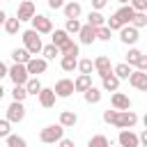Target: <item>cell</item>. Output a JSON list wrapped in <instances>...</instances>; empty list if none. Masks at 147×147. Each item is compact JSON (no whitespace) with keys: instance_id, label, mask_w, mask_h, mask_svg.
Masks as SVG:
<instances>
[{"instance_id":"6da1fadb","label":"cell","mask_w":147,"mask_h":147,"mask_svg":"<svg viewBox=\"0 0 147 147\" xmlns=\"http://www.w3.org/2000/svg\"><path fill=\"white\" fill-rule=\"evenodd\" d=\"M103 122L106 124H113L117 129H133L138 124V115L133 110H103Z\"/></svg>"},{"instance_id":"7a4b0ae2","label":"cell","mask_w":147,"mask_h":147,"mask_svg":"<svg viewBox=\"0 0 147 147\" xmlns=\"http://www.w3.org/2000/svg\"><path fill=\"white\" fill-rule=\"evenodd\" d=\"M21 39H23V48L32 55V57H37L39 53H41V48H44V44H41V37L30 28V30H23L21 32Z\"/></svg>"},{"instance_id":"3957f363","label":"cell","mask_w":147,"mask_h":147,"mask_svg":"<svg viewBox=\"0 0 147 147\" xmlns=\"http://www.w3.org/2000/svg\"><path fill=\"white\" fill-rule=\"evenodd\" d=\"M62 138H64V129H62L60 124H48V126H44L41 133H39V140H41L44 145H55V142H60Z\"/></svg>"},{"instance_id":"277c9868","label":"cell","mask_w":147,"mask_h":147,"mask_svg":"<svg viewBox=\"0 0 147 147\" xmlns=\"http://www.w3.org/2000/svg\"><path fill=\"white\" fill-rule=\"evenodd\" d=\"M30 23H32V30L37 34H51L53 32V21L48 16H44V14H34L30 18Z\"/></svg>"},{"instance_id":"5b68a950","label":"cell","mask_w":147,"mask_h":147,"mask_svg":"<svg viewBox=\"0 0 147 147\" xmlns=\"http://www.w3.org/2000/svg\"><path fill=\"white\" fill-rule=\"evenodd\" d=\"M7 76L11 78V83L14 85H25L28 83V69H25V64H11V67H7Z\"/></svg>"},{"instance_id":"8992f818","label":"cell","mask_w":147,"mask_h":147,"mask_svg":"<svg viewBox=\"0 0 147 147\" xmlns=\"http://www.w3.org/2000/svg\"><path fill=\"white\" fill-rule=\"evenodd\" d=\"M9 124H18V122H23L25 119V106L21 103V101H11L9 103V108H7V117H5Z\"/></svg>"},{"instance_id":"52a82bcc","label":"cell","mask_w":147,"mask_h":147,"mask_svg":"<svg viewBox=\"0 0 147 147\" xmlns=\"http://www.w3.org/2000/svg\"><path fill=\"white\" fill-rule=\"evenodd\" d=\"M53 92H55L57 99H69V96L74 94V80H71V78H60V80L55 83Z\"/></svg>"},{"instance_id":"ba28073f","label":"cell","mask_w":147,"mask_h":147,"mask_svg":"<svg viewBox=\"0 0 147 147\" xmlns=\"http://www.w3.org/2000/svg\"><path fill=\"white\" fill-rule=\"evenodd\" d=\"M25 69H28V76L39 78V74H44V71L48 69V62H46L44 57H30L28 64H25Z\"/></svg>"},{"instance_id":"9c48e42d","label":"cell","mask_w":147,"mask_h":147,"mask_svg":"<svg viewBox=\"0 0 147 147\" xmlns=\"http://www.w3.org/2000/svg\"><path fill=\"white\" fill-rule=\"evenodd\" d=\"M34 14H37V7H34L32 0H23V2L18 5V9H16V18H18L21 23H23V21H30Z\"/></svg>"},{"instance_id":"30bf717a","label":"cell","mask_w":147,"mask_h":147,"mask_svg":"<svg viewBox=\"0 0 147 147\" xmlns=\"http://www.w3.org/2000/svg\"><path fill=\"white\" fill-rule=\"evenodd\" d=\"M126 80H129L131 87H136V90H140V92H147V71H138V69H133L131 76H129Z\"/></svg>"},{"instance_id":"8fae6325","label":"cell","mask_w":147,"mask_h":147,"mask_svg":"<svg viewBox=\"0 0 147 147\" xmlns=\"http://www.w3.org/2000/svg\"><path fill=\"white\" fill-rule=\"evenodd\" d=\"M117 142H119V147H140V142H138V133L131 131V129H122L119 136H117Z\"/></svg>"},{"instance_id":"7c38bea8","label":"cell","mask_w":147,"mask_h":147,"mask_svg":"<svg viewBox=\"0 0 147 147\" xmlns=\"http://www.w3.org/2000/svg\"><path fill=\"white\" fill-rule=\"evenodd\" d=\"M78 41L83 44V46H92L94 41H96V28H92V25H80V30H78Z\"/></svg>"},{"instance_id":"4fadbf2b","label":"cell","mask_w":147,"mask_h":147,"mask_svg":"<svg viewBox=\"0 0 147 147\" xmlns=\"http://www.w3.org/2000/svg\"><path fill=\"white\" fill-rule=\"evenodd\" d=\"M138 39H140V30H136L133 25H124V28L119 30V41H122V44L133 46Z\"/></svg>"},{"instance_id":"5bb4252c","label":"cell","mask_w":147,"mask_h":147,"mask_svg":"<svg viewBox=\"0 0 147 147\" xmlns=\"http://www.w3.org/2000/svg\"><path fill=\"white\" fill-rule=\"evenodd\" d=\"M92 64H94V71H96V76H108V74H113V64H110V57L108 55H99L96 60H92Z\"/></svg>"},{"instance_id":"9a60e30c","label":"cell","mask_w":147,"mask_h":147,"mask_svg":"<svg viewBox=\"0 0 147 147\" xmlns=\"http://www.w3.org/2000/svg\"><path fill=\"white\" fill-rule=\"evenodd\" d=\"M110 106H113V110H131V99L124 92H113Z\"/></svg>"},{"instance_id":"2e32d148","label":"cell","mask_w":147,"mask_h":147,"mask_svg":"<svg viewBox=\"0 0 147 147\" xmlns=\"http://www.w3.org/2000/svg\"><path fill=\"white\" fill-rule=\"evenodd\" d=\"M37 99H39V106H41V108H53L57 96H55L53 87H41V92L37 94Z\"/></svg>"},{"instance_id":"e0dca14e","label":"cell","mask_w":147,"mask_h":147,"mask_svg":"<svg viewBox=\"0 0 147 147\" xmlns=\"http://www.w3.org/2000/svg\"><path fill=\"white\" fill-rule=\"evenodd\" d=\"M62 11H64V18H80L83 7H80V2L69 0V2H64V5H62Z\"/></svg>"},{"instance_id":"ac0fdd59","label":"cell","mask_w":147,"mask_h":147,"mask_svg":"<svg viewBox=\"0 0 147 147\" xmlns=\"http://www.w3.org/2000/svg\"><path fill=\"white\" fill-rule=\"evenodd\" d=\"M133 14H136V11L131 9V5H122V7H119L115 14H113V16H115V18H117L122 25H129V23H131V18H133Z\"/></svg>"},{"instance_id":"d6986e66","label":"cell","mask_w":147,"mask_h":147,"mask_svg":"<svg viewBox=\"0 0 147 147\" xmlns=\"http://www.w3.org/2000/svg\"><path fill=\"white\" fill-rule=\"evenodd\" d=\"M76 122H78V115H76L74 110H62V113H60V122H57V124H60L62 129H74Z\"/></svg>"},{"instance_id":"ffe728a7","label":"cell","mask_w":147,"mask_h":147,"mask_svg":"<svg viewBox=\"0 0 147 147\" xmlns=\"http://www.w3.org/2000/svg\"><path fill=\"white\" fill-rule=\"evenodd\" d=\"M69 39H71V37H69V34H67V32H64L62 28H60V30H53V32H51V44H53V46H57V51H60V48H62V46H64V44H67Z\"/></svg>"},{"instance_id":"44dd1931","label":"cell","mask_w":147,"mask_h":147,"mask_svg":"<svg viewBox=\"0 0 147 147\" xmlns=\"http://www.w3.org/2000/svg\"><path fill=\"white\" fill-rule=\"evenodd\" d=\"M87 87H92V76H87V74H78V78L74 80V92H85Z\"/></svg>"},{"instance_id":"7402d4cb","label":"cell","mask_w":147,"mask_h":147,"mask_svg":"<svg viewBox=\"0 0 147 147\" xmlns=\"http://www.w3.org/2000/svg\"><path fill=\"white\" fill-rule=\"evenodd\" d=\"M101 87H103L106 92H117V90H119V78L113 76V74H108V76L101 78Z\"/></svg>"},{"instance_id":"603a6c76","label":"cell","mask_w":147,"mask_h":147,"mask_svg":"<svg viewBox=\"0 0 147 147\" xmlns=\"http://www.w3.org/2000/svg\"><path fill=\"white\" fill-rule=\"evenodd\" d=\"M131 71H133V67H129L126 62H119V64L113 67V76H117L119 80H126V78L131 76Z\"/></svg>"},{"instance_id":"cb8c5ba5","label":"cell","mask_w":147,"mask_h":147,"mask_svg":"<svg viewBox=\"0 0 147 147\" xmlns=\"http://www.w3.org/2000/svg\"><path fill=\"white\" fill-rule=\"evenodd\" d=\"M83 99H85L87 103H99V101H101V87H96V85L87 87V90L83 92Z\"/></svg>"},{"instance_id":"d4e9b609","label":"cell","mask_w":147,"mask_h":147,"mask_svg":"<svg viewBox=\"0 0 147 147\" xmlns=\"http://www.w3.org/2000/svg\"><path fill=\"white\" fill-rule=\"evenodd\" d=\"M2 28H5V32H7V34H18V30H21V21H18L16 16H7Z\"/></svg>"},{"instance_id":"484cf974","label":"cell","mask_w":147,"mask_h":147,"mask_svg":"<svg viewBox=\"0 0 147 147\" xmlns=\"http://www.w3.org/2000/svg\"><path fill=\"white\" fill-rule=\"evenodd\" d=\"M142 55H145V53H142L140 48L131 46V48H129V53H126V60H124V62H126L129 67H136V64H138V62L142 60Z\"/></svg>"},{"instance_id":"4316f807","label":"cell","mask_w":147,"mask_h":147,"mask_svg":"<svg viewBox=\"0 0 147 147\" xmlns=\"http://www.w3.org/2000/svg\"><path fill=\"white\" fill-rule=\"evenodd\" d=\"M76 64H78V57H74V55H60V67H62V71L71 74V71L76 69Z\"/></svg>"},{"instance_id":"83f0119b","label":"cell","mask_w":147,"mask_h":147,"mask_svg":"<svg viewBox=\"0 0 147 147\" xmlns=\"http://www.w3.org/2000/svg\"><path fill=\"white\" fill-rule=\"evenodd\" d=\"M23 87H25V92H28V96H30V94H34V96H37V94L41 92V87H44V85H41V80H39V78H34V76H30V78H28V83H25Z\"/></svg>"},{"instance_id":"f1b7e54d","label":"cell","mask_w":147,"mask_h":147,"mask_svg":"<svg viewBox=\"0 0 147 147\" xmlns=\"http://www.w3.org/2000/svg\"><path fill=\"white\" fill-rule=\"evenodd\" d=\"M87 25H92V28L106 25V16H103L101 11H90V14H87Z\"/></svg>"},{"instance_id":"f546056e","label":"cell","mask_w":147,"mask_h":147,"mask_svg":"<svg viewBox=\"0 0 147 147\" xmlns=\"http://www.w3.org/2000/svg\"><path fill=\"white\" fill-rule=\"evenodd\" d=\"M30 57H32V55H30L25 48H14V51H11V60H14L16 64H28Z\"/></svg>"},{"instance_id":"4dcf8cb0","label":"cell","mask_w":147,"mask_h":147,"mask_svg":"<svg viewBox=\"0 0 147 147\" xmlns=\"http://www.w3.org/2000/svg\"><path fill=\"white\" fill-rule=\"evenodd\" d=\"M129 25H133L136 30H142L145 25H147V11H136L133 14V18H131V23Z\"/></svg>"},{"instance_id":"1f68e13d","label":"cell","mask_w":147,"mask_h":147,"mask_svg":"<svg viewBox=\"0 0 147 147\" xmlns=\"http://www.w3.org/2000/svg\"><path fill=\"white\" fill-rule=\"evenodd\" d=\"M5 140H7V142H5V147H28L25 138H23V136H16V133H9Z\"/></svg>"},{"instance_id":"d6a6232c","label":"cell","mask_w":147,"mask_h":147,"mask_svg":"<svg viewBox=\"0 0 147 147\" xmlns=\"http://www.w3.org/2000/svg\"><path fill=\"white\" fill-rule=\"evenodd\" d=\"M87 147H110V140L103 136V133H96L87 140Z\"/></svg>"},{"instance_id":"836d02e7","label":"cell","mask_w":147,"mask_h":147,"mask_svg":"<svg viewBox=\"0 0 147 147\" xmlns=\"http://www.w3.org/2000/svg\"><path fill=\"white\" fill-rule=\"evenodd\" d=\"M80 25H83V23H80L78 18H67V23H64V28H62V30H64L67 34H78Z\"/></svg>"},{"instance_id":"e575fe53","label":"cell","mask_w":147,"mask_h":147,"mask_svg":"<svg viewBox=\"0 0 147 147\" xmlns=\"http://www.w3.org/2000/svg\"><path fill=\"white\" fill-rule=\"evenodd\" d=\"M60 55H74V57H78V44H76L74 39H69V41L60 48Z\"/></svg>"},{"instance_id":"d590c367","label":"cell","mask_w":147,"mask_h":147,"mask_svg":"<svg viewBox=\"0 0 147 147\" xmlns=\"http://www.w3.org/2000/svg\"><path fill=\"white\" fill-rule=\"evenodd\" d=\"M76 69H78L80 74H87V76H92V71H94V64H92V60H90V57H83V60H78Z\"/></svg>"},{"instance_id":"8d00e7d4","label":"cell","mask_w":147,"mask_h":147,"mask_svg":"<svg viewBox=\"0 0 147 147\" xmlns=\"http://www.w3.org/2000/svg\"><path fill=\"white\" fill-rule=\"evenodd\" d=\"M41 55H44V60L48 62V60H55V57L60 55V51H57V46H53V44H46V46L41 48Z\"/></svg>"},{"instance_id":"74e56055","label":"cell","mask_w":147,"mask_h":147,"mask_svg":"<svg viewBox=\"0 0 147 147\" xmlns=\"http://www.w3.org/2000/svg\"><path fill=\"white\" fill-rule=\"evenodd\" d=\"M25 96H28V92H25V87L23 85H14V90H11V101H25Z\"/></svg>"},{"instance_id":"f35d334b","label":"cell","mask_w":147,"mask_h":147,"mask_svg":"<svg viewBox=\"0 0 147 147\" xmlns=\"http://www.w3.org/2000/svg\"><path fill=\"white\" fill-rule=\"evenodd\" d=\"M110 37H113V32H110L106 25L96 28V39H99V41H110Z\"/></svg>"},{"instance_id":"ab89813d","label":"cell","mask_w":147,"mask_h":147,"mask_svg":"<svg viewBox=\"0 0 147 147\" xmlns=\"http://www.w3.org/2000/svg\"><path fill=\"white\" fill-rule=\"evenodd\" d=\"M129 5L133 11H147V0H131Z\"/></svg>"},{"instance_id":"60d3db41","label":"cell","mask_w":147,"mask_h":147,"mask_svg":"<svg viewBox=\"0 0 147 147\" xmlns=\"http://www.w3.org/2000/svg\"><path fill=\"white\" fill-rule=\"evenodd\" d=\"M11 133V124L7 119H0V138H7Z\"/></svg>"},{"instance_id":"b9f144b4","label":"cell","mask_w":147,"mask_h":147,"mask_svg":"<svg viewBox=\"0 0 147 147\" xmlns=\"http://www.w3.org/2000/svg\"><path fill=\"white\" fill-rule=\"evenodd\" d=\"M108 5V0H92V11H101Z\"/></svg>"},{"instance_id":"7bdbcfd3","label":"cell","mask_w":147,"mask_h":147,"mask_svg":"<svg viewBox=\"0 0 147 147\" xmlns=\"http://www.w3.org/2000/svg\"><path fill=\"white\" fill-rule=\"evenodd\" d=\"M46 2L51 9H62V5H64V0H46Z\"/></svg>"},{"instance_id":"ee69618b","label":"cell","mask_w":147,"mask_h":147,"mask_svg":"<svg viewBox=\"0 0 147 147\" xmlns=\"http://www.w3.org/2000/svg\"><path fill=\"white\" fill-rule=\"evenodd\" d=\"M57 147H76V145H74V140H71V138H62V140L57 142Z\"/></svg>"},{"instance_id":"f6af8a7d","label":"cell","mask_w":147,"mask_h":147,"mask_svg":"<svg viewBox=\"0 0 147 147\" xmlns=\"http://www.w3.org/2000/svg\"><path fill=\"white\" fill-rule=\"evenodd\" d=\"M5 76H7V64H5L2 60H0V80H2Z\"/></svg>"},{"instance_id":"bcb514c9","label":"cell","mask_w":147,"mask_h":147,"mask_svg":"<svg viewBox=\"0 0 147 147\" xmlns=\"http://www.w3.org/2000/svg\"><path fill=\"white\" fill-rule=\"evenodd\" d=\"M5 18H7V11H2V9H0V28L5 25Z\"/></svg>"},{"instance_id":"7dc6e473","label":"cell","mask_w":147,"mask_h":147,"mask_svg":"<svg viewBox=\"0 0 147 147\" xmlns=\"http://www.w3.org/2000/svg\"><path fill=\"white\" fill-rule=\"evenodd\" d=\"M2 96H5V87H2V83H0V101H2Z\"/></svg>"},{"instance_id":"c3c4849f","label":"cell","mask_w":147,"mask_h":147,"mask_svg":"<svg viewBox=\"0 0 147 147\" xmlns=\"http://www.w3.org/2000/svg\"><path fill=\"white\" fill-rule=\"evenodd\" d=\"M117 2H119V5H129L131 0H117Z\"/></svg>"},{"instance_id":"681fc988","label":"cell","mask_w":147,"mask_h":147,"mask_svg":"<svg viewBox=\"0 0 147 147\" xmlns=\"http://www.w3.org/2000/svg\"><path fill=\"white\" fill-rule=\"evenodd\" d=\"M110 147H113V145H110ZM117 147H119V145H117Z\"/></svg>"},{"instance_id":"f907efd6","label":"cell","mask_w":147,"mask_h":147,"mask_svg":"<svg viewBox=\"0 0 147 147\" xmlns=\"http://www.w3.org/2000/svg\"><path fill=\"white\" fill-rule=\"evenodd\" d=\"M0 147H5V145H0Z\"/></svg>"}]
</instances>
